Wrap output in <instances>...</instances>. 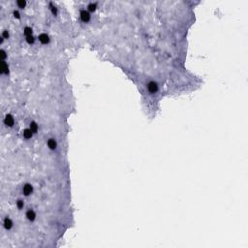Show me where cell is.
Returning a JSON list of instances; mask_svg holds the SVG:
<instances>
[{"instance_id":"cell-1","label":"cell","mask_w":248,"mask_h":248,"mask_svg":"<svg viewBox=\"0 0 248 248\" xmlns=\"http://www.w3.org/2000/svg\"><path fill=\"white\" fill-rule=\"evenodd\" d=\"M22 192H23V194L25 195V196H29V195L33 192V186H32L31 184H29V183H26L25 185L23 186Z\"/></svg>"},{"instance_id":"cell-2","label":"cell","mask_w":248,"mask_h":248,"mask_svg":"<svg viewBox=\"0 0 248 248\" xmlns=\"http://www.w3.org/2000/svg\"><path fill=\"white\" fill-rule=\"evenodd\" d=\"M147 89L150 93H155L158 91V85L155 81H150L147 84Z\"/></svg>"},{"instance_id":"cell-3","label":"cell","mask_w":248,"mask_h":248,"mask_svg":"<svg viewBox=\"0 0 248 248\" xmlns=\"http://www.w3.org/2000/svg\"><path fill=\"white\" fill-rule=\"evenodd\" d=\"M80 15H81V20H82L83 22H87V21L90 20V15H89V13H88L87 11L81 10Z\"/></svg>"},{"instance_id":"cell-4","label":"cell","mask_w":248,"mask_h":248,"mask_svg":"<svg viewBox=\"0 0 248 248\" xmlns=\"http://www.w3.org/2000/svg\"><path fill=\"white\" fill-rule=\"evenodd\" d=\"M4 123L6 124L8 127H12V126H13L14 123H15V120H14L13 115H12V114H7L6 117H5V119H4Z\"/></svg>"},{"instance_id":"cell-5","label":"cell","mask_w":248,"mask_h":248,"mask_svg":"<svg viewBox=\"0 0 248 248\" xmlns=\"http://www.w3.org/2000/svg\"><path fill=\"white\" fill-rule=\"evenodd\" d=\"M39 41L43 44V45H46L49 42V37L48 35H47L46 33H42L39 35Z\"/></svg>"},{"instance_id":"cell-6","label":"cell","mask_w":248,"mask_h":248,"mask_svg":"<svg viewBox=\"0 0 248 248\" xmlns=\"http://www.w3.org/2000/svg\"><path fill=\"white\" fill-rule=\"evenodd\" d=\"M26 217L29 221H34L36 219V213L33 211L32 209H29L28 211L26 212Z\"/></svg>"},{"instance_id":"cell-7","label":"cell","mask_w":248,"mask_h":248,"mask_svg":"<svg viewBox=\"0 0 248 248\" xmlns=\"http://www.w3.org/2000/svg\"><path fill=\"white\" fill-rule=\"evenodd\" d=\"M4 227L7 230L12 229V227H13V222H12V220L10 218H8V217L5 218V220H4Z\"/></svg>"},{"instance_id":"cell-8","label":"cell","mask_w":248,"mask_h":248,"mask_svg":"<svg viewBox=\"0 0 248 248\" xmlns=\"http://www.w3.org/2000/svg\"><path fill=\"white\" fill-rule=\"evenodd\" d=\"M22 134H23V137L25 139H31L32 135H33V132L30 130V128H28V129H24Z\"/></svg>"},{"instance_id":"cell-9","label":"cell","mask_w":248,"mask_h":248,"mask_svg":"<svg viewBox=\"0 0 248 248\" xmlns=\"http://www.w3.org/2000/svg\"><path fill=\"white\" fill-rule=\"evenodd\" d=\"M48 146L51 148V149H55L56 148V142L53 139H49L48 141Z\"/></svg>"},{"instance_id":"cell-10","label":"cell","mask_w":248,"mask_h":248,"mask_svg":"<svg viewBox=\"0 0 248 248\" xmlns=\"http://www.w3.org/2000/svg\"><path fill=\"white\" fill-rule=\"evenodd\" d=\"M30 130L33 132V133H36L37 132V130H38V125H37V123L35 122V121H32L31 123H30Z\"/></svg>"},{"instance_id":"cell-11","label":"cell","mask_w":248,"mask_h":248,"mask_svg":"<svg viewBox=\"0 0 248 248\" xmlns=\"http://www.w3.org/2000/svg\"><path fill=\"white\" fill-rule=\"evenodd\" d=\"M2 65H3V68H2V71H1V74H8L9 73V69H8V65L5 61L2 62Z\"/></svg>"},{"instance_id":"cell-12","label":"cell","mask_w":248,"mask_h":248,"mask_svg":"<svg viewBox=\"0 0 248 248\" xmlns=\"http://www.w3.org/2000/svg\"><path fill=\"white\" fill-rule=\"evenodd\" d=\"M24 34L26 35V37L27 36H31L32 35V28L29 27V26H26L25 28H24Z\"/></svg>"},{"instance_id":"cell-13","label":"cell","mask_w":248,"mask_h":248,"mask_svg":"<svg viewBox=\"0 0 248 248\" xmlns=\"http://www.w3.org/2000/svg\"><path fill=\"white\" fill-rule=\"evenodd\" d=\"M17 4H18V6H19V8H21V9H23L24 7L26 6V2L24 1V0H19V1L17 2Z\"/></svg>"},{"instance_id":"cell-14","label":"cell","mask_w":248,"mask_h":248,"mask_svg":"<svg viewBox=\"0 0 248 248\" xmlns=\"http://www.w3.org/2000/svg\"><path fill=\"white\" fill-rule=\"evenodd\" d=\"M26 42L29 44V45H32L34 42H35V39H34V37L31 35V36H27L26 37Z\"/></svg>"},{"instance_id":"cell-15","label":"cell","mask_w":248,"mask_h":248,"mask_svg":"<svg viewBox=\"0 0 248 248\" xmlns=\"http://www.w3.org/2000/svg\"><path fill=\"white\" fill-rule=\"evenodd\" d=\"M96 4L95 3H90L89 5H88V10L90 11V12H94L95 10H96Z\"/></svg>"},{"instance_id":"cell-16","label":"cell","mask_w":248,"mask_h":248,"mask_svg":"<svg viewBox=\"0 0 248 248\" xmlns=\"http://www.w3.org/2000/svg\"><path fill=\"white\" fill-rule=\"evenodd\" d=\"M23 205H24V204H23V202H22L21 200H19V201L17 202V206H18L19 209H21V208L23 207Z\"/></svg>"},{"instance_id":"cell-17","label":"cell","mask_w":248,"mask_h":248,"mask_svg":"<svg viewBox=\"0 0 248 248\" xmlns=\"http://www.w3.org/2000/svg\"><path fill=\"white\" fill-rule=\"evenodd\" d=\"M2 38L3 39H8L9 38V32L7 30H4L2 33Z\"/></svg>"},{"instance_id":"cell-18","label":"cell","mask_w":248,"mask_h":248,"mask_svg":"<svg viewBox=\"0 0 248 248\" xmlns=\"http://www.w3.org/2000/svg\"><path fill=\"white\" fill-rule=\"evenodd\" d=\"M52 14L54 16H56L57 15V8L54 7V6H52Z\"/></svg>"},{"instance_id":"cell-19","label":"cell","mask_w":248,"mask_h":248,"mask_svg":"<svg viewBox=\"0 0 248 248\" xmlns=\"http://www.w3.org/2000/svg\"><path fill=\"white\" fill-rule=\"evenodd\" d=\"M14 17L16 19H20V15H19V13L18 11H14Z\"/></svg>"},{"instance_id":"cell-20","label":"cell","mask_w":248,"mask_h":248,"mask_svg":"<svg viewBox=\"0 0 248 248\" xmlns=\"http://www.w3.org/2000/svg\"><path fill=\"white\" fill-rule=\"evenodd\" d=\"M1 52V56H2V59H5V58H6V56H7V55H6V52H5L4 51H3V49H1V52Z\"/></svg>"}]
</instances>
